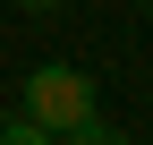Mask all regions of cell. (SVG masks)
<instances>
[{
    "label": "cell",
    "instance_id": "4",
    "mask_svg": "<svg viewBox=\"0 0 153 145\" xmlns=\"http://www.w3.org/2000/svg\"><path fill=\"white\" fill-rule=\"evenodd\" d=\"M136 9H145V17H153V0H136Z\"/></svg>",
    "mask_w": 153,
    "mask_h": 145
},
{
    "label": "cell",
    "instance_id": "2",
    "mask_svg": "<svg viewBox=\"0 0 153 145\" xmlns=\"http://www.w3.org/2000/svg\"><path fill=\"white\" fill-rule=\"evenodd\" d=\"M0 145H51V137H43V120H34L26 102H17V111L0 120Z\"/></svg>",
    "mask_w": 153,
    "mask_h": 145
},
{
    "label": "cell",
    "instance_id": "3",
    "mask_svg": "<svg viewBox=\"0 0 153 145\" xmlns=\"http://www.w3.org/2000/svg\"><path fill=\"white\" fill-rule=\"evenodd\" d=\"M17 9H26V17H51V9H68V0H17Z\"/></svg>",
    "mask_w": 153,
    "mask_h": 145
},
{
    "label": "cell",
    "instance_id": "1",
    "mask_svg": "<svg viewBox=\"0 0 153 145\" xmlns=\"http://www.w3.org/2000/svg\"><path fill=\"white\" fill-rule=\"evenodd\" d=\"M26 111L43 120L51 145H60V137H68V145H111V137H119L102 111H94V77L68 68V60H43V68L26 77Z\"/></svg>",
    "mask_w": 153,
    "mask_h": 145
}]
</instances>
